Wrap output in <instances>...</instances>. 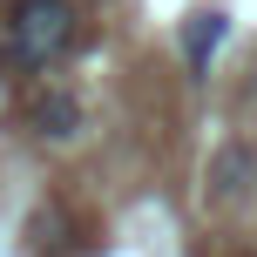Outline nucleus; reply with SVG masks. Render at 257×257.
I'll use <instances>...</instances> for the list:
<instances>
[{
	"label": "nucleus",
	"instance_id": "nucleus-1",
	"mask_svg": "<svg viewBox=\"0 0 257 257\" xmlns=\"http://www.w3.org/2000/svg\"><path fill=\"white\" fill-rule=\"evenodd\" d=\"M7 34H14V61H21V68H41V61H54V54L68 48L75 7H68V0H21Z\"/></svg>",
	"mask_w": 257,
	"mask_h": 257
},
{
	"label": "nucleus",
	"instance_id": "nucleus-2",
	"mask_svg": "<svg viewBox=\"0 0 257 257\" xmlns=\"http://www.w3.org/2000/svg\"><path fill=\"white\" fill-rule=\"evenodd\" d=\"M34 128H41L48 142H68V136L81 128V102H75V95H48V102H34Z\"/></svg>",
	"mask_w": 257,
	"mask_h": 257
}]
</instances>
